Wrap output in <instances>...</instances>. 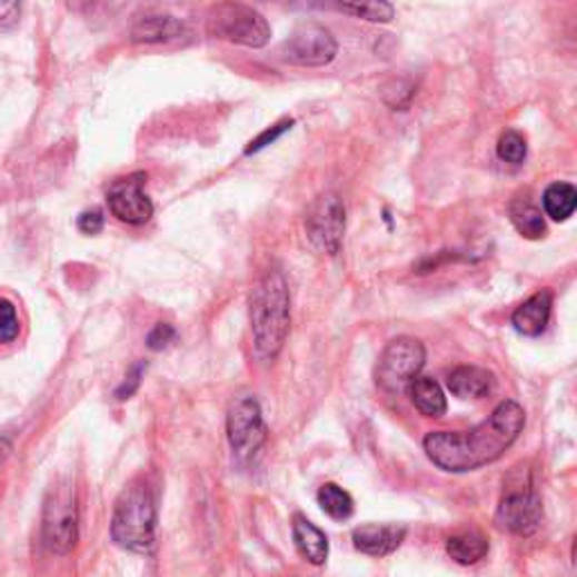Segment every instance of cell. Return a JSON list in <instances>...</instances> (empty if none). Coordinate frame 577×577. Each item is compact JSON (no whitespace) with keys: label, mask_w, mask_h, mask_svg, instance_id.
I'll return each instance as SVG.
<instances>
[{"label":"cell","mask_w":577,"mask_h":577,"mask_svg":"<svg viewBox=\"0 0 577 577\" xmlns=\"http://www.w3.org/2000/svg\"><path fill=\"white\" fill-rule=\"evenodd\" d=\"M294 127V120H282V122H278V125H273L271 129H267V131H262L256 140H251V145L246 147V153H258L260 149H265V147H269V145H273L280 136H285L289 129Z\"/></svg>","instance_id":"25"},{"label":"cell","mask_w":577,"mask_h":577,"mask_svg":"<svg viewBox=\"0 0 577 577\" xmlns=\"http://www.w3.org/2000/svg\"><path fill=\"white\" fill-rule=\"evenodd\" d=\"M228 442L239 460H251L265 447L269 431L262 418V408L253 395L237 397L228 410Z\"/></svg>","instance_id":"6"},{"label":"cell","mask_w":577,"mask_h":577,"mask_svg":"<svg viewBox=\"0 0 577 577\" xmlns=\"http://www.w3.org/2000/svg\"><path fill=\"white\" fill-rule=\"evenodd\" d=\"M43 544L54 555H68L79 539L77 491L70 480H59L50 487L43 506Z\"/></svg>","instance_id":"4"},{"label":"cell","mask_w":577,"mask_h":577,"mask_svg":"<svg viewBox=\"0 0 577 577\" xmlns=\"http://www.w3.org/2000/svg\"><path fill=\"white\" fill-rule=\"evenodd\" d=\"M305 230L318 253L337 256L341 251L346 235V206L337 192H325L309 206Z\"/></svg>","instance_id":"7"},{"label":"cell","mask_w":577,"mask_h":577,"mask_svg":"<svg viewBox=\"0 0 577 577\" xmlns=\"http://www.w3.org/2000/svg\"><path fill=\"white\" fill-rule=\"evenodd\" d=\"M544 519V506L533 483L510 485L497 510V524L501 530H508L519 537H530L539 530Z\"/></svg>","instance_id":"9"},{"label":"cell","mask_w":577,"mask_h":577,"mask_svg":"<svg viewBox=\"0 0 577 577\" xmlns=\"http://www.w3.org/2000/svg\"><path fill=\"white\" fill-rule=\"evenodd\" d=\"M111 537L125 550L151 553L156 541V499L145 478L131 480L118 497L111 517Z\"/></svg>","instance_id":"3"},{"label":"cell","mask_w":577,"mask_h":577,"mask_svg":"<svg viewBox=\"0 0 577 577\" xmlns=\"http://www.w3.org/2000/svg\"><path fill=\"white\" fill-rule=\"evenodd\" d=\"M175 339H177V329L170 322H156L147 337V346L151 350H162L170 344H175Z\"/></svg>","instance_id":"26"},{"label":"cell","mask_w":577,"mask_h":577,"mask_svg":"<svg viewBox=\"0 0 577 577\" xmlns=\"http://www.w3.org/2000/svg\"><path fill=\"white\" fill-rule=\"evenodd\" d=\"M544 210L553 221H566L568 217H573L575 206H577V190L570 183H553L546 188L544 192Z\"/></svg>","instance_id":"20"},{"label":"cell","mask_w":577,"mask_h":577,"mask_svg":"<svg viewBox=\"0 0 577 577\" xmlns=\"http://www.w3.org/2000/svg\"><path fill=\"white\" fill-rule=\"evenodd\" d=\"M526 427V410L506 399L491 410V416L469 431H434L425 438L429 460L451 474L476 471L497 462L521 436Z\"/></svg>","instance_id":"1"},{"label":"cell","mask_w":577,"mask_h":577,"mask_svg":"<svg viewBox=\"0 0 577 577\" xmlns=\"http://www.w3.org/2000/svg\"><path fill=\"white\" fill-rule=\"evenodd\" d=\"M208 28L210 34L246 48H265L271 39L267 19L246 6H219L210 17Z\"/></svg>","instance_id":"8"},{"label":"cell","mask_w":577,"mask_h":577,"mask_svg":"<svg viewBox=\"0 0 577 577\" xmlns=\"http://www.w3.org/2000/svg\"><path fill=\"white\" fill-rule=\"evenodd\" d=\"M291 325V296L282 271L271 269L251 294V329L258 359L273 361L285 348Z\"/></svg>","instance_id":"2"},{"label":"cell","mask_w":577,"mask_h":577,"mask_svg":"<svg viewBox=\"0 0 577 577\" xmlns=\"http://www.w3.org/2000/svg\"><path fill=\"white\" fill-rule=\"evenodd\" d=\"M10 451H12V442H10V438L0 436V465L6 462V458L10 456Z\"/></svg>","instance_id":"30"},{"label":"cell","mask_w":577,"mask_h":577,"mask_svg":"<svg viewBox=\"0 0 577 577\" xmlns=\"http://www.w3.org/2000/svg\"><path fill=\"white\" fill-rule=\"evenodd\" d=\"M447 553L462 566L478 564L489 553V541L480 533H458L447 539Z\"/></svg>","instance_id":"19"},{"label":"cell","mask_w":577,"mask_h":577,"mask_svg":"<svg viewBox=\"0 0 577 577\" xmlns=\"http://www.w3.org/2000/svg\"><path fill=\"white\" fill-rule=\"evenodd\" d=\"M510 221L526 239H541L546 235L544 215L528 197H517L510 203Z\"/></svg>","instance_id":"18"},{"label":"cell","mask_w":577,"mask_h":577,"mask_svg":"<svg viewBox=\"0 0 577 577\" xmlns=\"http://www.w3.org/2000/svg\"><path fill=\"white\" fill-rule=\"evenodd\" d=\"M550 311H553V294L548 289H541L515 309L513 325L524 337H539L550 320Z\"/></svg>","instance_id":"13"},{"label":"cell","mask_w":577,"mask_h":577,"mask_svg":"<svg viewBox=\"0 0 577 577\" xmlns=\"http://www.w3.org/2000/svg\"><path fill=\"white\" fill-rule=\"evenodd\" d=\"M494 375L478 366H458L447 379L451 395L458 399H483L494 390Z\"/></svg>","instance_id":"14"},{"label":"cell","mask_w":577,"mask_h":577,"mask_svg":"<svg viewBox=\"0 0 577 577\" xmlns=\"http://www.w3.org/2000/svg\"><path fill=\"white\" fill-rule=\"evenodd\" d=\"M318 506L327 517H332L335 521H346L355 513V501L350 497V491L339 487L337 483H325L318 489Z\"/></svg>","instance_id":"21"},{"label":"cell","mask_w":577,"mask_h":577,"mask_svg":"<svg viewBox=\"0 0 577 577\" xmlns=\"http://www.w3.org/2000/svg\"><path fill=\"white\" fill-rule=\"evenodd\" d=\"M183 26L168 14H153V17H142L136 21V26L131 28V37L133 41L140 43H162V41H172L177 37H181Z\"/></svg>","instance_id":"17"},{"label":"cell","mask_w":577,"mask_h":577,"mask_svg":"<svg viewBox=\"0 0 577 577\" xmlns=\"http://www.w3.org/2000/svg\"><path fill=\"white\" fill-rule=\"evenodd\" d=\"M142 372H145V364L140 361V364H136L133 368H131V372L127 375V379L122 381V386L116 390V397L120 399V401H125V399H129L138 388H140V379H142Z\"/></svg>","instance_id":"28"},{"label":"cell","mask_w":577,"mask_h":577,"mask_svg":"<svg viewBox=\"0 0 577 577\" xmlns=\"http://www.w3.org/2000/svg\"><path fill=\"white\" fill-rule=\"evenodd\" d=\"M406 537V526H397V524H366L355 528L352 533V541L355 548L372 555V557H386L390 553H395L401 541Z\"/></svg>","instance_id":"12"},{"label":"cell","mask_w":577,"mask_h":577,"mask_svg":"<svg viewBox=\"0 0 577 577\" xmlns=\"http://www.w3.org/2000/svg\"><path fill=\"white\" fill-rule=\"evenodd\" d=\"M77 228L84 235H98L105 228V212L100 208L84 210L77 217Z\"/></svg>","instance_id":"27"},{"label":"cell","mask_w":577,"mask_h":577,"mask_svg":"<svg viewBox=\"0 0 577 577\" xmlns=\"http://www.w3.org/2000/svg\"><path fill=\"white\" fill-rule=\"evenodd\" d=\"M410 399H414L416 408L427 418H440L447 414V397L442 386L431 377H418L408 386Z\"/></svg>","instance_id":"16"},{"label":"cell","mask_w":577,"mask_h":577,"mask_svg":"<svg viewBox=\"0 0 577 577\" xmlns=\"http://www.w3.org/2000/svg\"><path fill=\"white\" fill-rule=\"evenodd\" d=\"M145 181L147 177L142 172L129 175L125 179H118L107 199H109V210L116 219L129 226H142L153 217V203L145 195Z\"/></svg>","instance_id":"11"},{"label":"cell","mask_w":577,"mask_h":577,"mask_svg":"<svg viewBox=\"0 0 577 577\" xmlns=\"http://www.w3.org/2000/svg\"><path fill=\"white\" fill-rule=\"evenodd\" d=\"M294 541L298 553L314 566H322L329 555V541L320 528H316L307 517L296 515L294 517Z\"/></svg>","instance_id":"15"},{"label":"cell","mask_w":577,"mask_h":577,"mask_svg":"<svg viewBox=\"0 0 577 577\" xmlns=\"http://www.w3.org/2000/svg\"><path fill=\"white\" fill-rule=\"evenodd\" d=\"M339 10L370 23H388L395 17V8L390 3H344Z\"/></svg>","instance_id":"22"},{"label":"cell","mask_w":577,"mask_h":577,"mask_svg":"<svg viewBox=\"0 0 577 577\" xmlns=\"http://www.w3.org/2000/svg\"><path fill=\"white\" fill-rule=\"evenodd\" d=\"M339 52L337 39L318 23L298 26L282 46V59L294 66L318 68L327 66Z\"/></svg>","instance_id":"10"},{"label":"cell","mask_w":577,"mask_h":577,"mask_svg":"<svg viewBox=\"0 0 577 577\" xmlns=\"http://www.w3.org/2000/svg\"><path fill=\"white\" fill-rule=\"evenodd\" d=\"M21 332L19 311L10 298H0V346L14 344Z\"/></svg>","instance_id":"23"},{"label":"cell","mask_w":577,"mask_h":577,"mask_svg":"<svg viewBox=\"0 0 577 577\" xmlns=\"http://www.w3.org/2000/svg\"><path fill=\"white\" fill-rule=\"evenodd\" d=\"M19 6L17 3H0V26L12 23L19 17Z\"/></svg>","instance_id":"29"},{"label":"cell","mask_w":577,"mask_h":577,"mask_svg":"<svg viewBox=\"0 0 577 577\" xmlns=\"http://www.w3.org/2000/svg\"><path fill=\"white\" fill-rule=\"evenodd\" d=\"M497 153L501 160L510 162V165H521L526 160V153H528V145H526V138L510 129L506 131L501 138H499V145H497Z\"/></svg>","instance_id":"24"},{"label":"cell","mask_w":577,"mask_h":577,"mask_svg":"<svg viewBox=\"0 0 577 577\" xmlns=\"http://www.w3.org/2000/svg\"><path fill=\"white\" fill-rule=\"evenodd\" d=\"M425 361H427V350L422 341L414 337L392 339L379 357L377 372H375L377 386L390 395H399L408 390L414 379L420 377Z\"/></svg>","instance_id":"5"}]
</instances>
